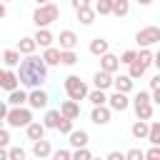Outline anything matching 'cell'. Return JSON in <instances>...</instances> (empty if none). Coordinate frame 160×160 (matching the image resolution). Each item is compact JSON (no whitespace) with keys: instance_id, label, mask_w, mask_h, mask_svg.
<instances>
[{"instance_id":"cell-41","label":"cell","mask_w":160,"mask_h":160,"mask_svg":"<svg viewBox=\"0 0 160 160\" xmlns=\"http://www.w3.org/2000/svg\"><path fill=\"white\" fill-rule=\"evenodd\" d=\"M52 160H72V152L70 150H55L52 152Z\"/></svg>"},{"instance_id":"cell-28","label":"cell","mask_w":160,"mask_h":160,"mask_svg":"<svg viewBox=\"0 0 160 160\" xmlns=\"http://www.w3.org/2000/svg\"><path fill=\"white\" fill-rule=\"evenodd\" d=\"M2 62H5L8 68H15V65H20L22 60H20V52L12 48V50H5V52H2Z\"/></svg>"},{"instance_id":"cell-14","label":"cell","mask_w":160,"mask_h":160,"mask_svg":"<svg viewBox=\"0 0 160 160\" xmlns=\"http://www.w3.org/2000/svg\"><path fill=\"white\" fill-rule=\"evenodd\" d=\"M118 68H120V58H115L112 52H108V55H102L100 58V70H105V72H118Z\"/></svg>"},{"instance_id":"cell-10","label":"cell","mask_w":160,"mask_h":160,"mask_svg":"<svg viewBox=\"0 0 160 160\" xmlns=\"http://www.w3.org/2000/svg\"><path fill=\"white\" fill-rule=\"evenodd\" d=\"M75 45H78V35H75L72 30H62L60 38H58V48H60V50H72Z\"/></svg>"},{"instance_id":"cell-30","label":"cell","mask_w":160,"mask_h":160,"mask_svg":"<svg viewBox=\"0 0 160 160\" xmlns=\"http://www.w3.org/2000/svg\"><path fill=\"white\" fill-rule=\"evenodd\" d=\"M152 58H155V55H152V52H150L148 48H142V50L138 52V62H140V65H142L145 70H148V68L152 65Z\"/></svg>"},{"instance_id":"cell-32","label":"cell","mask_w":160,"mask_h":160,"mask_svg":"<svg viewBox=\"0 0 160 160\" xmlns=\"http://www.w3.org/2000/svg\"><path fill=\"white\" fill-rule=\"evenodd\" d=\"M150 145H160V120L158 122H150V135H148Z\"/></svg>"},{"instance_id":"cell-56","label":"cell","mask_w":160,"mask_h":160,"mask_svg":"<svg viewBox=\"0 0 160 160\" xmlns=\"http://www.w3.org/2000/svg\"><path fill=\"white\" fill-rule=\"evenodd\" d=\"M145 160H150V158H145Z\"/></svg>"},{"instance_id":"cell-44","label":"cell","mask_w":160,"mask_h":160,"mask_svg":"<svg viewBox=\"0 0 160 160\" xmlns=\"http://www.w3.org/2000/svg\"><path fill=\"white\" fill-rule=\"evenodd\" d=\"M70 5H72L75 12H78V10H82V8H90V0H70Z\"/></svg>"},{"instance_id":"cell-21","label":"cell","mask_w":160,"mask_h":160,"mask_svg":"<svg viewBox=\"0 0 160 160\" xmlns=\"http://www.w3.org/2000/svg\"><path fill=\"white\" fill-rule=\"evenodd\" d=\"M112 88H115V92H130L132 90V78L130 75H120V78H115L112 80Z\"/></svg>"},{"instance_id":"cell-47","label":"cell","mask_w":160,"mask_h":160,"mask_svg":"<svg viewBox=\"0 0 160 160\" xmlns=\"http://www.w3.org/2000/svg\"><path fill=\"white\" fill-rule=\"evenodd\" d=\"M150 88H152V90H160V72H158V75L150 80Z\"/></svg>"},{"instance_id":"cell-35","label":"cell","mask_w":160,"mask_h":160,"mask_svg":"<svg viewBox=\"0 0 160 160\" xmlns=\"http://www.w3.org/2000/svg\"><path fill=\"white\" fill-rule=\"evenodd\" d=\"M58 132H62V135H70V132H72V120H68V118H60V122H58Z\"/></svg>"},{"instance_id":"cell-1","label":"cell","mask_w":160,"mask_h":160,"mask_svg":"<svg viewBox=\"0 0 160 160\" xmlns=\"http://www.w3.org/2000/svg\"><path fill=\"white\" fill-rule=\"evenodd\" d=\"M18 80H20V85H25L30 90L40 88L48 80V65H45V60L38 58V55H28L18 65Z\"/></svg>"},{"instance_id":"cell-38","label":"cell","mask_w":160,"mask_h":160,"mask_svg":"<svg viewBox=\"0 0 160 160\" xmlns=\"http://www.w3.org/2000/svg\"><path fill=\"white\" fill-rule=\"evenodd\" d=\"M72 160H92V152L88 148H80V150L72 152Z\"/></svg>"},{"instance_id":"cell-26","label":"cell","mask_w":160,"mask_h":160,"mask_svg":"<svg viewBox=\"0 0 160 160\" xmlns=\"http://www.w3.org/2000/svg\"><path fill=\"white\" fill-rule=\"evenodd\" d=\"M130 12V0H112V15L115 18H125Z\"/></svg>"},{"instance_id":"cell-6","label":"cell","mask_w":160,"mask_h":160,"mask_svg":"<svg viewBox=\"0 0 160 160\" xmlns=\"http://www.w3.org/2000/svg\"><path fill=\"white\" fill-rule=\"evenodd\" d=\"M48 92L45 90H40V88H35V90H30L28 92V105L32 108V110H40V108H48Z\"/></svg>"},{"instance_id":"cell-5","label":"cell","mask_w":160,"mask_h":160,"mask_svg":"<svg viewBox=\"0 0 160 160\" xmlns=\"http://www.w3.org/2000/svg\"><path fill=\"white\" fill-rule=\"evenodd\" d=\"M135 40H138V45H140V48H150V45L160 42V28H158V25H148V28L138 30Z\"/></svg>"},{"instance_id":"cell-11","label":"cell","mask_w":160,"mask_h":160,"mask_svg":"<svg viewBox=\"0 0 160 160\" xmlns=\"http://www.w3.org/2000/svg\"><path fill=\"white\" fill-rule=\"evenodd\" d=\"M112 75L110 72H105V70H98L95 75H92V82H95V90H108V88H112Z\"/></svg>"},{"instance_id":"cell-22","label":"cell","mask_w":160,"mask_h":160,"mask_svg":"<svg viewBox=\"0 0 160 160\" xmlns=\"http://www.w3.org/2000/svg\"><path fill=\"white\" fill-rule=\"evenodd\" d=\"M25 132H28V138H30L32 142H35V140H42V138H45V125H42V122H35V120H32V122H30V125L25 128Z\"/></svg>"},{"instance_id":"cell-2","label":"cell","mask_w":160,"mask_h":160,"mask_svg":"<svg viewBox=\"0 0 160 160\" xmlns=\"http://www.w3.org/2000/svg\"><path fill=\"white\" fill-rule=\"evenodd\" d=\"M58 18H60V8H58L55 2L38 5V8H35V12H32V22L38 25V30H40V28H48V25H52Z\"/></svg>"},{"instance_id":"cell-20","label":"cell","mask_w":160,"mask_h":160,"mask_svg":"<svg viewBox=\"0 0 160 160\" xmlns=\"http://www.w3.org/2000/svg\"><path fill=\"white\" fill-rule=\"evenodd\" d=\"M32 38H35V42H38L40 48H52V40H55V38H52V32H50L48 28H40Z\"/></svg>"},{"instance_id":"cell-31","label":"cell","mask_w":160,"mask_h":160,"mask_svg":"<svg viewBox=\"0 0 160 160\" xmlns=\"http://www.w3.org/2000/svg\"><path fill=\"white\" fill-rule=\"evenodd\" d=\"M95 12L98 15H112V0H98L95 2Z\"/></svg>"},{"instance_id":"cell-54","label":"cell","mask_w":160,"mask_h":160,"mask_svg":"<svg viewBox=\"0 0 160 160\" xmlns=\"http://www.w3.org/2000/svg\"><path fill=\"white\" fill-rule=\"evenodd\" d=\"M0 128H2V120H0Z\"/></svg>"},{"instance_id":"cell-25","label":"cell","mask_w":160,"mask_h":160,"mask_svg":"<svg viewBox=\"0 0 160 160\" xmlns=\"http://www.w3.org/2000/svg\"><path fill=\"white\" fill-rule=\"evenodd\" d=\"M88 100L92 102V108L108 105V95H105V90H90V92H88Z\"/></svg>"},{"instance_id":"cell-39","label":"cell","mask_w":160,"mask_h":160,"mask_svg":"<svg viewBox=\"0 0 160 160\" xmlns=\"http://www.w3.org/2000/svg\"><path fill=\"white\" fill-rule=\"evenodd\" d=\"M125 160H145V152L140 148H132V150L125 152Z\"/></svg>"},{"instance_id":"cell-43","label":"cell","mask_w":160,"mask_h":160,"mask_svg":"<svg viewBox=\"0 0 160 160\" xmlns=\"http://www.w3.org/2000/svg\"><path fill=\"white\" fill-rule=\"evenodd\" d=\"M10 145V132L5 128H0V148H8Z\"/></svg>"},{"instance_id":"cell-24","label":"cell","mask_w":160,"mask_h":160,"mask_svg":"<svg viewBox=\"0 0 160 160\" xmlns=\"http://www.w3.org/2000/svg\"><path fill=\"white\" fill-rule=\"evenodd\" d=\"M60 110H48L45 112V120H42V125H45V130H58V122H60Z\"/></svg>"},{"instance_id":"cell-19","label":"cell","mask_w":160,"mask_h":160,"mask_svg":"<svg viewBox=\"0 0 160 160\" xmlns=\"http://www.w3.org/2000/svg\"><path fill=\"white\" fill-rule=\"evenodd\" d=\"M130 132H132V138H138V140H148V135H150V122H148V120H138V122L130 128Z\"/></svg>"},{"instance_id":"cell-55","label":"cell","mask_w":160,"mask_h":160,"mask_svg":"<svg viewBox=\"0 0 160 160\" xmlns=\"http://www.w3.org/2000/svg\"><path fill=\"white\" fill-rule=\"evenodd\" d=\"M92 160H100V158H92Z\"/></svg>"},{"instance_id":"cell-50","label":"cell","mask_w":160,"mask_h":160,"mask_svg":"<svg viewBox=\"0 0 160 160\" xmlns=\"http://www.w3.org/2000/svg\"><path fill=\"white\" fill-rule=\"evenodd\" d=\"M5 15H8V10H5V2H2V0H0V20H2V18H5Z\"/></svg>"},{"instance_id":"cell-53","label":"cell","mask_w":160,"mask_h":160,"mask_svg":"<svg viewBox=\"0 0 160 160\" xmlns=\"http://www.w3.org/2000/svg\"><path fill=\"white\" fill-rule=\"evenodd\" d=\"M35 2H38V5H48L50 0H35Z\"/></svg>"},{"instance_id":"cell-3","label":"cell","mask_w":160,"mask_h":160,"mask_svg":"<svg viewBox=\"0 0 160 160\" xmlns=\"http://www.w3.org/2000/svg\"><path fill=\"white\" fill-rule=\"evenodd\" d=\"M88 85L78 78V75H68L65 78V95H68V100H75V102H80V100H85L88 98Z\"/></svg>"},{"instance_id":"cell-36","label":"cell","mask_w":160,"mask_h":160,"mask_svg":"<svg viewBox=\"0 0 160 160\" xmlns=\"http://www.w3.org/2000/svg\"><path fill=\"white\" fill-rule=\"evenodd\" d=\"M8 160H25V150L22 148H8Z\"/></svg>"},{"instance_id":"cell-48","label":"cell","mask_w":160,"mask_h":160,"mask_svg":"<svg viewBox=\"0 0 160 160\" xmlns=\"http://www.w3.org/2000/svg\"><path fill=\"white\" fill-rule=\"evenodd\" d=\"M152 102L160 105V90H152Z\"/></svg>"},{"instance_id":"cell-23","label":"cell","mask_w":160,"mask_h":160,"mask_svg":"<svg viewBox=\"0 0 160 160\" xmlns=\"http://www.w3.org/2000/svg\"><path fill=\"white\" fill-rule=\"evenodd\" d=\"M60 55H62V50H60V48H45L42 60H45V65H48V68H50V65H60Z\"/></svg>"},{"instance_id":"cell-52","label":"cell","mask_w":160,"mask_h":160,"mask_svg":"<svg viewBox=\"0 0 160 160\" xmlns=\"http://www.w3.org/2000/svg\"><path fill=\"white\" fill-rule=\"evenodd\" d=\"M152 0H138V5H150Z\"/></svg>"},{"instance_id":"cell-12","label":"cell","mask_w":160,"mask_h":160,"mask_svg":"<svg viewBox=\"0 0 160 160\" xmlns=\"http://www.w3.org/2000/svg\"><path fill=\"white\" fill-rule=\"evenodd\" d=\"M60 115L68 118V120H78V118H80V105H78L75 100H65V102L60 105Z\"/></svg>"},{"instance_id":"cell-37","label":"cell","mask_w":160,"mask_h":160,"mask_svg":"<svg viewBox=\"0 0 160 160\" xmlns=\"http://www.w3.org/2000/svg\"><path fill=\"white\" fill-rule=\"evenodd\" d=\"M142 102H152V95H150L148 90H140V92L135 95V100H132V105H142Z\"/></svg>"},{"instance_id":"cell-13","label":"cell","mask_w":160,"mask_h":160,"mask_svg":"<svg viewBox=\"0 0 160 160\" xmlns=\"http://www.w3.org/2000/svg\"><path fill=\"white\" fill-rule=\"evenodd\" d=\"M68 138H70L68 142H70L75 150H80V148H88V142H90V135H88L85 130H72Z\"/></svg>"},{"instance_id":"cell-16","label":"cell","mask_w":160,"mask_h":160,"mask_svg":"<svg viewBox=\"0 0 160 160\" xmlns=\"http://www.w3.org/2000/svg\"><path fill=\"white\" fill-rule=\"evenodd\" d=\"M35 48H38L35 38H20V40H18V48H15V50H18L20 55H25V58H28V55H35Z\"/></svg>"},{"instance_id":"cell-4","label":"cell","mask_w":160,"mask_h":160,"mask_svg":"<svg viewBox=\"0 0 160 160\" xmlns=\"http://www.w3.org/2000/svg\"><path fill=\"white\" fill-rule=\"evenodd\" d=\"M5 120H8L10 128H28L32 122V112L28 108H10V112H8Z\"/></svg>"},{"instance_id":"cell-51","label":"cell","mask_w":160,"mask_h":160,"mask_svg":"<svg viewBox=\"0 0 160 160\" xmlns=\"http://www.w3.org/2000/svg\"><path fill=\"white\" fill-rule=\"evenodd\" d=\"M0 160H8V150L5 148H0Z\"/></svg>"},{"instance_id":"cell-29","label":"cell","mask_w":160,"mask_h":160,"mask_svg":"<svg viewBox=\"0 0 160 160\" xmlns=\"http://www.w3.org/2000/svg\"><path fill=\"white\" fill-rule=\"evenodd\" d=\"M135 115H138V120H150L152 118V102L135 105Z\"/></svg>"},{"instance_id":"cell-34","label":"cell","mask_w":160,"mask_h":160,"mask_svg":"<svg viewBox=\"0 0 160 160\" xmlns=\"http://www.w3.org/2000/svg\"><path fill=\"white\" fill-rule=\"evenodd\" d=\"M128 75H130L132 80H138V78H142V75H145V68H142V65H140V62L135 60V62L130 65V72H128Z\"/></svg>"},{"instance_id":"cell-18","label":"cell","mask_w":160,"mask_h":160,"mask_svg":"<svg viewBox=\"0 0 160 160\" xmlns=\"http://www.w3.org/2000/svg\"><path fill=\"white\" fill-rule=\"evenodd\" d=\"M10 108H22V102H28V92L25 90H12V92H8V100H5Z\"/></svg>"},{"instance_id":"cell-27","label":"cell","mask_w":160,"mask_h":160,"mask_svg":"<svg viewBox=\"0 0 160 160\" xmlns=\"http://www.w3.org/2000/svg\"><path fill=\"white\" fill-rule=\"evenodd\" d=\"M95 8H82V10H78V20L82 22V25H92L95 22Z\"/></svg>"},{"instance_id":"cell-57","label":"cell","mask_w":160,"mask_h":160,"mask_svg":"<svg viewBox=\"0 0 160 160\" xmlns=\"http://www.w3.org/2000/svg\"><path fill=\"white\" fill-rule=\"evenodd\" d=\"M2 2H5V0H2Z\"/></svg>"},{"instance_id":"cell-33","label":"cell","mask_w":160,"mask_h":160,"mask_svg":"<svg viewBox=\"0 0 160 160\" xmlns=\"http://www.w3.org/2000/svg\"><path fill=\"white\" fill-rule=\"evenodd\" d=\"M60 62L70 68V65H75V62H78V55H75L72 50H62V55H60Z\"/></svg>"},{"instance_id":"cell-40","label":"cell","mask_w":160,"mask_h":160,"mask_svg":"<svg viewBox=\"0 0 160 160\" xmlns=\"http://www.w3.org/2000/svg\"><path fill=\"white\" fill-rule=\"evenodd\" d=\"M135 60H138V52H135V50H125L122 58H120V62H125V65H132Z\"/></svg>"},{"instance_id":"cell-45","label":"cell","mask_w":160,"mask_h":160,"mask_svg":"<svg viewBox=\"0 0 160 160\" xmlns=\"http://www.w3.org/2000/svg\"><path fill=\"white\" fill-rule=\"evenodd\" d=\"M105 160H125V152H118V150H112V152H108V158Z\"/></svg>"},{"instance_id":"cell-42","label":"cell","mask_w":160,"mask_h":160,"mask_svg":"<svg viewBox=\"0 0 160 160\" xmlns=\"http://www.w3.org/2000/svg\"><path fill=\"white\" fill-rule=\"evenodd\" d=\"M145 158H150V160H160V145H152V148L145 152Z\"/></svg>"},{"instance_id":"cell-9","label":"cell","mask_w":160,"mask_h":160,"mask_svg":"<svg viewBox=\"0 0 160 160\" xmlns=\"http://www.w3.org/2000/svg\"><path fill=\"white\" fill-rule=\"evenodd\" d=\"M110 108L108 105H100V108H92V112H90V120L95 122V125H108L110 122Z\"/></svg>"},{"instance_id":"cell-46","label":"cell","mask_w":160,"mask_h":160,"mask_svg":"<svg viewBox=\"0 0 160 160\" xmlns=\"http://www.w3.org/2000/svg\"><path fill=\"white\" fill-rule=\"evenodd\" d=\"M8 112H10L8 102H2V100H0V120H5V118H8Z\"/></svg>"},{"instance_id":"cell-49","label":"cell","mask_w":160,"mask_h":160,"mask_svg":"<svg viewBox=\"0 0 160 160\" xmlns=\"http://www.w3.org/2000/svg\"><path fill=\"white\" fill-rule=\"evenodd\" d=\"M152 65H155V68H158V70H160V50H158V52H155V58H152Z\"/></svg>"},{"instance_id":"cell-15","label":"cell","mask_w":160,"mask_h":160,"mask_svg":"<svg viewBox=\"0 0 160 160\" xmlns=\"http://www.w3.org/2000/svg\"><path fill=\"white\" fill-rule=\"evenodd\" d=\"M32 155L38 158V160H42V158H48V155H52V145L42 138V140H35L32 142Z\"/></svg>"},{"instance_id":"cell-17","label":"cell","mask_w":160,"mask_h":160,"mask_svg":"<svg viewBox=\"0 0 160 160\" xmlns=\"http://www.w3.org/2000/svg\"><path fill=\"white\" fill-rule=\"evenodd\" d=\"M90 52L98 55V58H102V55L110 52V42H108L105 38H92V42H90Z\"/></svg>"},{"instance_id":"cell-8","label":"cell","mask_w":160,"mask_h":160,"mask_svg":"<svg viewBox=\"0 0 160 160\" xmlns=\"http://www.w3.org/2000/svg\"><path fill=\"white\" fill-rule=\"evenodd\" d=\"M128 105H130V100H128L125 92H112V95L108 98V108H110V110L122 112V110H128Z\"/></svg>"},{"instance_id":"cell-7","label":"cell","mask_w":160,"mask_h":160,"mask_svg":"<svg viewBox=\"0 0 160 160\" xmlns=\"http://www.w3.org/2000/svg\"><path fill=\"white\" fill-rule=\"evenodd\" d=\"M18 85H20V80H18V72H12L10 68H8V70H0V90H8V92H12V90H18Z\"/></svg>"}]
</instances>
